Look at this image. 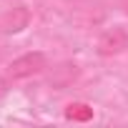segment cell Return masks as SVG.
Returning a JSON list of instances; mask_svg holds the SVG:
<instances>
[{"label":"cell","instance_id":"6da1fadb","mask_svg":"<svg viewBox=\"0 0 128 128\" xmlns=\"http://www.w3.org/2000/svg\"><path fill=\"white\" fill-rule=\"evenodd\" d=\"M45 68V55L43 53H25L20 58H15L10 66H8V80H23V78H30L35 73H40Z\"/></svg>","mask_w":128,"mask_h":128},{"label":"cell","instance_id":"7a4b0ae2","mask_svg":"<svg viewBox=\"0 0 128 128\" xmlns=\"http://www.w3.org/2000/svg\"><path fill=\"white\" fill-rule=\"evenodd\" d=\"M128 48V30L116 25V28H108L100 38H98V55L103 58H110V55H118Z\"/></svg>","mask_w":128,"mask_h":128},{"label":"cell","instance_id":"3957f363","mask_svg":"<svg viewBox=\"0 0 128 128\" xmlns=\"http://www.w3.org/2000/svg\"><path fill=\"white\" fill-rule=\"evenodd\" d=\"M30 25V10L28 8H13L3 23H0V28H3V33H20Z\"/></svg>","mask_w":128,"mask_h":128},{"label":"cell","instance_id":"277c9868","mask_svg":"<svg viewBox=\"0 0 128 128\" xmlns=\"http://www.w3.org/2000/svg\"><path fill=\"white\" fill-rule=\"evenodd\" d=\"M66 118L68 120H78V123H86L93 118V108L88 103H68L66 106Z\"/></svg>","mask_w":128,"mask_h":128},{"label":"cell","instance_id":"5b68a950","mask_svg":"<svg viewBox=\"0 0 128 128\" xmlns=\"http://www.w3.org/2000/svg\"><path fill=\"white\" fill-rule=\"evenodd\" d=\"M123 8H126V13H128V0H123Z\"/></svg>","mask_w":128,"mask_h":128}]
</instances>
